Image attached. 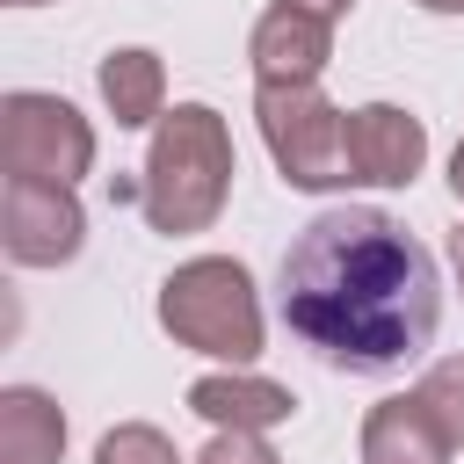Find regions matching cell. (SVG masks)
Masks as SVG:
<instances>
[{
	"label": "cell",
	"mask_w": 464,
	"mask_h": 464,
	"mask_svg": "<svg viewBox=\"0 0 464 464\" xmlns=\"http://www.w3.org/2000/svg\"><path fill=\"white\" fill-rule=\"evenodd\" d=\"M276 304L319 362L348 377H384L428 355L442 326V268L392 210L341 203L283 246Z\"/></svg>",
	"instance_id": "1"
},
{
	"label": "cell",
	"mask_w": 464,
	"mask_h": 464,
	"mask_svg": "<svg viewBox=\"0 0 464 464\" xmlns=\"http://www.w3.org/2000/svg\"><path fill=\"white\" fill-rule=\"evenodd\" d=\"M94 464H181V450L152 428V420H116L94 442Z\"/></svg>",
	"instance_id": "14"
},
{
	"label": "cell",
	"mask_w": 464,
	"mask_h": 464,
	"mask_svg": "<svg viewBox=\"0 0 464 464\" xmlns=\"http://www.w3.org/2000/svg\"><path fill=\"white\" fill-rule=\"evenodd\" d=\"M450 435L442 420L420 406V392H399V399H377L362 413V464H450Z\"/></svg>",
	"instance_id": "10"
},
{
	"label": "cell",
	"mask_w": 464,
	"mask_h": 464,
	"mask_svg": "<svg viewBox=\"0 0 464 464\" xmlns=\"http://www.w3.org/2000/svg\"><path fill=\"white\" fill-rule=\"evenodd\" d=\"M283 7H304V14H319V22H341L355 0H283Z\"/></svg>",
	"instance_id": "16"
},
{
	"label": "cell",
	"mask_w": 464,
	"mask_h": 464,
	"mask_svg": "<svg viewBox=\"0 0 464 464\" xmlns=\"http://www.w3.org/2000/svg\"><path fill=\"white\" fill-rule=\"evenodd\" d=\"M450 268H457V290H464V218L450 225Z\"/></svg>",
	"instance_id": "17"
},
{
	"label": "cell",
	"mask_w": 464,
	"mask_h": 464,
	"mask_svg": "<svg viewBox=\"0 0 464 464\" xmlns=\"http://www.w3.org/2000/svg\"><path fill=\"white\" fill-rule=\"evenodd\" d=\"M450 188H457V203H464V138H457V152H450Z\"/></svg>",
	"instance_id": "18"
},
{
	"label": "cell",
	"mask_w": 464,
	"mask_h": 464,
	"mask_svg": "<svg viewBox=\"0 0 464 464\" xmlns=\"http://www.w3.org/2000/svg\"><path fill=\"white\" fill-rule=\"evenodd\" d=\"M246 58H254V87H319V72H326V58H334V22L276 0V7L254 22Z\"/></svg>",
	"instance_id": "8"
},
{
	"label": "cell",
	"mask_w": 464,
	"mask_h": 464,
	"mask_svg": "<svg viewBox=\"0 0 464 464\" xmlns=\"http://www.w3.org/2000/svg\"><path fill=\"white\" fill-rule=\"evenodd\" d=\"M160 326L196 348V355H218V362H254L261 355V297H254V276L246 261L232 254H196L181 261L167 283H160Z\"/></svg>",
	"instance_id": "3"
},
{
	"label": "cell",
	"mask_w": 464,
	"mask_h": 464,
	"mask_svg": "<svg viewBox=\"0 0 464 464\" xmlns=\"http://www.w3.org/2000/svg\"><path fill=\"white\" fill-rule=\"evenodd\" d=\"M413 7H428V14H464V0H413Z\"/></svg>",
	"instance_id": "19"
},
{
	"label": "cell",
	"mask_w": 464,
	"mask_h": 464,
	"mask_svg": "<svg viewBox=\"0 0 464 464\" xmlns=\"http://www.w3.org/2000/svg\"><path fill=\"white\" fill-rule=\"evenodd\" d=\"M413 392H420V406L442 420V435L464 450V355H435V362H428V377H420Z\"/></svg>",
	"instance_id": "13"
},
{
	"label": "cell",
	"mask_w": 464,
	"mask_h": 464,
	"mask_svg": "<svg viewBox=\"0 0 464 464\" xmlns=\"http://www.w3.org/2000/svg\"><path fill=\"white\" fill-rule=\"evenodd\" d=\"M188 413L210 420V428H239V435H268L297 413L290 384L276 377H254V370H225V377H196L188 384Z\"/></svg>",
	"instance_id": "9"
},
{
	"label": "cell",
	"mask_w": 464,
	"mask_h": 464,
	"mask_svg": "<svg viewBox=\"0 0 464 464\" xmlns=\"http://www.w3.org/2000/svg\"><path fill=\"white\" fill-rule=\"evenodd\" d=\"M65 457V413L36 384L0 392V464H58Z\"/></svg>",
	"instance_id": "12"
},
{
	"label": "cell",
	"mask_w": 464,
	"mask_h": 464,
	"mask_svg": "<svg viewBox=\"0 0 464 464\" xmlns=\"http://www.w3.org/2000/svg\"><path fill=\"white\" fill-rule=\"evenodd\" d=\"M0 167L7 181H51V188H72L87 167H94V123L65 102V94H7L0 102Z\"/></svg>",
	"instance_id": "5"
},
{
	"label": "cell",
	"mask_w": 464,
	"mask_h": 464,
	"mask_svg": "<svg viewBox=\"0 0 464 464\" xmlns=\"http://www.w3.org/2000/svg\"><path fill=\"white\" fill-rule=\"evenodd\" d=\"M7 7H44V0H7Z\"/></svg>",
	"instance_id": "20"
},
{
	"label": "cell",
	"mask_w": 464,
	"mask_h": 464,
	"mask_svg": "<svg viewBox=\"0 0 464 464\" xmlns=\"http://www.w3.org/2000/svg\"><path fill=\"white\" fill-rule=\"evenodd\" d=\"M94 80H102V102H109L116 130H145V123H160V116H167V65H160L145 44L109 51Z\"/></svg>",
	"instance_id": "11"
},
{
	"label": "cell",
	"mask_w": 464,
	"mask_h": 464,
	"mask_svg": "<svg viewBox=\"0 0 464 464\" xmlns=\"http://www.w3.org/2000/svg\"><path fill=\"white\" fill-rule=\"evenodd\" d=\"M0 246L14 268H65L87 246V210L72 188L51 181H7L0 196Z\"/></svg>",
	"instance_id": "6"
},
{
	"label": "cell",
	"mask_w": 464,
	"mask_h": 464,
	"mask_svg": "<svg viewBox=\"0 0 464 464\" xmlns=\"http://www.w3.org/2000/svg\"><path fill=\"white\" fill-rule=\"evenodd\" d=\"M428 167V123L399 102H362L348 109V174L370 188H406Z\"/></svg>",
	"instance_id": "7"
},
{
	"label": "cell",
	"mask_w": 464,
	"mask_h": 464,
	"mask_svg": "<svg viewBox=\"0 0 464 464\" xmlns=\"http://www.w3.org/2000/svg\"><path fill=\"white\" fill-rule=\"evenodd\" d=\"M254 116H261V145L290 188L319 196V188L355 181L348 174V116L319 87H254Z\"/></svg>",
	"instance_id": "4"
},
{
	"label": "cell",
	"mask_w": 464,
	"mask_h": 464,
	"mask_svg": "<svg viewBox=\"0 0 464 464\" xmlns=\"http://www.w3.org/2000/svg\"><path fill=\"white\" fill-rule=\"evenodd\" d=\"M188 464H283V457H276V450H268L261 435H239V428H218V435H210V442H203V450H196Z\"/></svg>",
	"instance_id": "15"
},
{
	"label": "cell",
	"mask_w": 464,
	"mask_h": 464,
	"mask_svg": "<svg viewBox=\"0 0 464 464\" xmlns=\"http://www.w3.org/2000/svg\"><path fill=\"white\" fill-rule=\"evenodd\" d=\"M232 123L210 109V102H174L160 123H152V152H145V174H138V210L152 232L181 239V232H210L225 196H232Z\"/></svg>",
	"instance_id": "2"
}]
</instances>
